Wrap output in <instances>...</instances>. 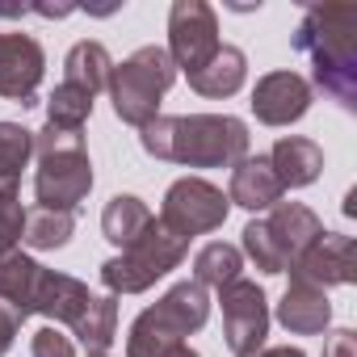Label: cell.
Returning a JSON list of instances; mask_svg holds the SVG:
<instances>
[{"instance_id":"cell-6","label":"cell","mask_w":357,"mask_h":357,"mask_svg":"<svg viewBox=\"0 0 357 357\" xmlns=\"http://www.w3.org/2000/svg\"><path fill=\"white\" fill-rule=\"evenodd\" d=\"M176 68L168 59L164 47H139L135 55H126L122 63H114L109 72V101L114 114L126 126H147L151 118H160V97L172 89Z\"/></svg>"},{"instance_id":"cell-14","label":"cell","mask_w":357,"mask_h":357,"mask_svg":"<svg viewBox=\"0 0 357 357\" xmlns=\"http://www.w3.org/2000/svg\"><path fill=\"white\" fill-rule=\"evenodd\" d=\"M282 181L269 164V155H244L236 168H231V190H227V202L231 206H244V211H269L282 202Z\"/></svg>"},{"instance_id":"cell-18","label":"cell","mask_w":357,"mask_h":357,"mask_svg":"<svg viewBox=\"0 0 357 357\" xmlns=\"http://www.w3.org/2000/svg\"><path fill=\"white\" fill-rule=\"evenodd\" d=\"M244 76H248L244 51L240 47H219L198 72H190V89L202 93V97H231V93H240Z\"/></svg>"},{"instance_id":"cell-15","label":"cell","mask_w":357,"mask_h":357,"mask_svg":"<svg viewBox=\"0 0 357 357\" xmlns=\"http://www.w3.org/2000/svg\"><path fill=\"white\" fill-rule=\"evenodd\" d=\"M89 286L80 278H68V273H55V269H43L38 286H34V315H47L51 324H76V315L89 307Z\"/></svg>"},{"instance_id":"cell-30","label":"cell","mask_w":357,"mask_h":357,"mask_svg":"<svg viewBox=\"0 0 357 357\" xmlns=\"http://www.w3.org/2000/svg\"><path fill=\"white\" fill-rule=\"evenodd\" d=\"M324 357H357V332L340 328L324 340Z\"/></svg>"},{"instance_id":"cell-20","label":"cell","mask_w":357,"mask_h":357,"mask_svg":"<svg viewBox=\"0 0 357 357\" xmlns=\"http://www.w3.org/2000/svg\"><path fill=\"white\" fill-rule=\"evenodd\" d=\"M151 219H155V215L147 211L143 198H135V194H114V198L105 202V211H101V231H105V240H109L114 248H130V244L147 231Z\"/></svg>"},{"instance_id":"cell-27","label":"cell","mask_w":357,"mask_h":357,"mask_svg":"<svg viewBox=\"0 0 357 357\" xmlns=\"http://www.w3.org/2000/svg\"><path fill=\"white\" fill-rule=\"evenodd\" d=\"M26 227V211L17 198V181H0V257L13 252Z\"/></svg>"},{"instance_id":"cell-29","label":"cell","mask_w":357,"mask_h":357,"mask_svg":"<svg viewBox=\"0 0 357 357\" xmlns=\"http://www.w3.org/2000/svg\"><path fill=\"white\" fill-rule=\"evenodd\" d=\"M22 324H26V319H22L9 303H0V357L13 349V336H17V328H22Z\"/></svg>"},{"instance_id":"cell-31","label":"cell","mask_w":357,"mask_h":357,"mask_svg":"<svg viewBox=\"0 0 357 357\" xmlns=\"http://www.w3.org/2000/svg\"><path fill=\"white\" fill-rule=\"evenodd\" d=\"M252 357H303V349H294V344H278V349H261V353H252Z\"/></svg>"},{"instance_id":"cell-33","label":"cell","mask_w":357,"mask_h":357,"mask_svg":"<svg viewBox=\"0 0 357 357\" xmlns=\"http://www.w3.org/2000/svg\"><path fill=\"white\" fill-rule=\"evenodd\" d=\"M89 357H109V353H89Z\"/></svg>"},{"instance_id":"cell-2","label":"cell","mask_w":357,"mask_h":357,"mask_svg":"<svg viewBox=\"0 0 357 357\" xmlns=\"http://www.w3.org/2000/svg\"><path fill=\"white\" fill-rule=\"evenodd\" d=\"M294 47L311 59L315 84L340 101L357 105V5H311L294 30Z\"/></svg>"},{"instance_id":"cell-5","label":"cell","mask_w":357,"mask_h":357,"mask_svg":"<svg viewBox=\"0 0 357 357\" xmlns=\"http://www.w3.org/2000/svg\"><path fill=\"white\" fill-rule=\"evenodd\" d=\"M324 236V223L311 206L303 202H278L269 206L265 219H252L244 227V252L261 273H286L315 240Z\"/></svg>"},{"instance_id":"cell-1","label":"cell","mask_w":357,"mask_h":357,"mask_svg":"<svg viewBox=\"0 0 357 357\" xmlns=\"http://www.w3.org/2000/svg\"><path fill=\"white\" fill-rule=\"evenodd\" d=\"M143 151L190 168H231L248 155V126L231 114H176L151 118L139 135Z\"/></svg>"},{"instance_id":"cell-23","label":"cell","mask_w":357,"mask_h":357,"mask_svg":"<svg viewBox=\"0 0 357 357\" xmlns=\"http://www.w3.org/2000/svg\"><path fill=\"white\" fill-rule=\"evenodd\" d=\"M240 269H244V252H240L236 244H223V240L206 244V248L194 257V282H198L202 290H206V286H215V290L231 286V282L240 278Z\"/></svg>"},{"instance_id":"cell-17","label":"cell","mask_w":357,"mask_h":357,"mask_svg":"<svg viewBox=\"0 0 357 357\" xmlns=\"http://www.w3.org/2000/svg\"><path fill=\"white\" fill-rule=\"evenodd\" d=\"M278 324L294 336H315L332 324V303L324 290L315 286H303V282H290L282 303H278Z\"/></svg>"},{"instance_id":"cell-8","label":"cell","mask_w":357,"mask_h":357,"mask_svg":"<svg viewBox=\"0 0 357 357\" xmlns=\"http://www.w3.org/2000/svg\"><path fill=\"white\" fill-rule=\"evenodd\" d=\"M227 194L202 176H181L172 181L168 194H164V206H160V223L168 231H176L181 240H194V236H206V231H219L227 223Z\"/></svg>"},{"instance_id":"cell-12","label":"cell","mask_w":357,"mask_h":357,"mask_svg":"<svg viewBox=\"0 0 357 357\" xmlns=\"http://www.w3.org/2000/svg\"><path fill=\"white\" fill-rule=\"evenodd\" d=\"M43 72H47V55L34 34H22V30L0 34V97L17 105H34Z\"/></svg>"},{"instance_id":"cell-9","label":"cell","mask_w":357,"mask_h":357,"mask_svg":"<svg viewBox=\"0 0 357 357\" xmlns=\"http://www.w3.org/2000/svg\"><path fill=\"white\" fill-rule=\"evenodd\" d=\"M219 303H223V340L236 357H252L265 349V336H269V303H265V290L248 278H236L231 286L219 290Z\"/></svg>"},{"instance_id":"cell-22","label":"cell","mask_w":357,"mask_h":357,"mask_svg":"<svg viewBox=\"0 0 357 357\" xmlns=\"http://www.w3.org/2000/svg\"><path fill=\"white\" fill-rule=\"evenodd\" d=\"M72 336H80V344L89 353H105L118 336V298L114 294H93L89 307L76 315Z\"/></svg>"},{"instance_id":"cell-26","label":"cell","mask_w":357,"mask_h":357,"mask_svg":"<svg viewBox=\"0 0 357 357\" xmlns=\"http://www.w3.org/2000/svg\"><path fill=\"white\" fill-rule=\"evenodd\" d=\"M34 155V130L22 122H0V181H17Z\"/></svg>"},{"instance_id":"cell-3","label":"cell","mask_w":357,"mask_h":357,"mask_svg":"<svg viewBox=\"0 0 357 357\" xmlns=\"http://www.w3.org/2000/svg\"><path fill=\"white\" fill-rule=\"evenodd\" d=\"M34 155H38V172H34L38 202L47 211L72 215L93 190V160L84 151V130L43 126L34 130Z\"/></svg>"},{"instance_id":"cell-11","label":"cell","mask_w":357,"mask_h":357,"mask_svg":"<svg viewBox=\"0 0 357 357\" xmlns=\"http://www.w3.org/2000/svg\"><path fill=\"white\" fill-rule=\"evenodd\" d=\"M290 282H303V286H315L328 294V286H349L357 278V252H353V240L340 236V231H324L290 269Z\"/></svg>"},{"instance_id":"cell-13","label":"cell","mask_w":357,"mask_h":357,"mask_svg":"<svg viewBox=\"0 0 357 357\" xmlns=\"http://www.w3.org/2000/svg\"><path fill=\"white\" fill-rule=\"evenodd\" d=\"M311 109V84L298 72H269L252 89V114L265 126H290Z\"/></svg>"},{"instance_id":"cell-21","label":"cell","mask_w":357,"mask_h":357,"mask_svg":"<svg viewBox=\"0 0 357 357\" xmlns=\"http://www.w3.org/2000/svg\"><path fill=\"white\" fill-rule=\"evenodd\" d=\"M109 72H114L109 51L101 43H89V38L76 43L68 51V59H63V80L76 84V89H84L89 97H97L101 89H109Z\"/></svg>"},{"instance_id":"cell-16","label":"cell","mask_w":357,"mask_h":357,"mask_svg":"<svg viewBox=\"0 0 357 357\" xmlns=\"http://www.w3.org/2000/svg\"><path fill=\"white\" fill-rule=\"evenodd\" d=\"M269 164L278 172V181L282 190H303L311 181H319V172H324V151L319 143L303 139V135H282L269 151Z\"/></svg>"},{"instance_id":"cell-19","label":"cell","mask_w":357,"mask_h":357,"mask_svg":"<svg viewBox=\"0 0 357 357\" xmlns=\"http://www.w3.org/2000/svg\"><path fill=\"white\" fill-rule=\"evenodd\" d=\"M38 278H43V265L34 261V257H26L22 248H13V252H5L0 257V303H9L22 319H30L34 311V286H38Z\"/></svg>"},{"instance_id":"cell-24","label":"cell","mask_w":357,"mask_h":357,"mask_svg":"<svg viewBox=\"0 0 357 357\" xmlns=\"http://www.w3.org/2000/svg\"><path fill=\"white\" fill-rule=\"evenodd\" d=\"M72 231H76V219H72V215H63V211H47V206H34V211H26L22 240H26L30 248L47 252V248H63V244L72 240Z\"/></svg>"},{"instance_id":"cell-10","label":"cell","mask_w":357,"mask_h":357,"mask_svg":"<svg viewBox=\"0 0 357 357\" xmlns=\"http://www.w3.org/2000/svg\"><path fill=\"white\" fill-rule=\"evenodd\" d=\"M219 17L206 0H176L168 13V59L172 68L198 72L215 51H219Z\"/></svg>"},{"instance_id":"cell-4","label":"cell","mask_w":357,"mask_h":357,"mask_svg":"<svg viewBox=\"0 0 357 357\" xmlns=\"http://www.w3.org/2000/svg\"><path fill=\"white\" fill-rule=\"evenodd\" d=\"M211 319V298L198 282H176L164 298H155L147 311L135 315L126 332V357H172L185 344L190 332H198Z\"/></svg>"},{"instance_id":"cell-25","label":"cell","mask_w":357,"mask_h":357,"mask_svg":"<svg viewBox=\"0 0 357 357\" xmlns=\"http://www.w3.org/2000/svg\"><path fill=\"white\" fill-rule=\"evenodd\" d=\"M93 114V97L76 84H55V93L47 97V126H59V130H84Z\"/></svg>"},{"instance_id":"cell-28","label":"cell","mask_w":357,"mask_h":357,"mask_svg":"<svg viewBox=\"0 0 357 357\" xmlns=\"http://www.w3.org/2000/svg\"><path fill=\"white\" fill-rule=\"evenodd\" d=\"M30 353H34V357H76V344H72V336H63V332L51 324V328H38V332H34Z\"/></svg>"},{"instance_id":"cell-7","label":"cell","mask_w":357,"mask_h":357,"mask_svg":"<svg viewBox=\"0 0 357 357\" xmlns=\"http://www.w3.org/2000/svg\"><path fill=\"white\" fill-rule=\"evenodd\" d=\"M185 252H190V240H181L160 219H151L147 231L130 248H122L118 257H109L101 265V282H105L109 294H143L147 286H155L160 278H168L181 265Z\"/></svg>"},{"instance_id":"cell-32","label":"cell","mask_w":357,"mask_h":357,"mask_svg":"<svg viewBox=\"0 0 357 357\" xmlns=\"http://www.w3.org/2000/svg\"><path fill=\"white\" fill-rule=\"evenodd\" d=\"M172 357H202V353H194L190 344H181V349H176V353H172Z\"/></svg>"}]
</instances>
